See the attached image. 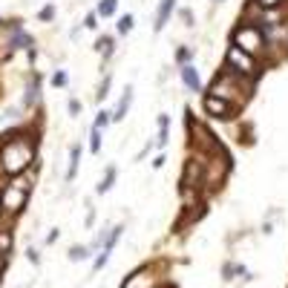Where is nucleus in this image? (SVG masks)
I'll return each mask as SVG.
<instances>
[{"label": "nucleus", "instance_id": "1", "mask_svg": "<svg viewBox=\"0 0 288 288\" xmlns=\"http://www.w3.org/2000/svg\"><path fill=\"white\" fill-rule=\"evenodd\" d=\"M32 161H35V141L29 136H9L3 141V147H0V167L9 176L23 173Z\"/></svg>", "mask_w": 288, "mask_h": 288}, {"label": "nucleus", "instance_id": "2", "mask_svg": "<svg viewBox=\"0 0 288 288\" xmlns=\"http://www.w3.org/2000/svg\"><path fill=\"white\" fill-rule=\"evenodd\" d=\"M268 43H271V41L265 38V32H262V29H259L257 23H251L248 17H242V21H239L237 26L230 29V46H239V49L251 52L254 58L262 55Z\"/></svg>", "mask_w": 288, "mask_h": 288}, {"label": "nucleus", "instance_id": "3", "mask_svg": "<svg viewBox=\"0 0 288 288\" xmlns=\"http://www.w3.org/2000/svg\"><path fill=\"white\" fill-rule=\"evenodd\" d=\"M225 66H228L230 72L242 75V78H251V81H257L259 75H262L259 58H254L251 52L239 49V46H228V52H225Z\"/></svg>", "mask_w": 288, "mask_h": 288}, {"label": "nucleus", "instance_id": "4", "mask_svg": "<svg viewBox=\"0 0 288 288\" xmlns=\"http://www.w3.org/2000/svg\"><path fill=\"white\" fill-rule=\"evenodd\" d=\"M26 199H29V185L21 182V179H14L12 185L3 187V193H0V208L6 210V213H21Z\"/></svg>", "mask_w": 288, "mask_h": 288}, {"label": "nucleus", "instance_id": "5", "mask_svg": "<svg viewBox=\"0 0 288 288\" xmlns=\"http://www.w3.org/2000/svg\"><path fill=\"white\" fill-rule=\"evenodd\" d=\"M202 107H205V113H208L210 118H219V121H230V118H233V113H239L237 104H230V101L219 98V95H213V93L205 95Z\"/></svg>", "mask_w": 288, "mask_h": 288}, {"label": "nucleus", "instance_id": "6", "mask_svg": "<svg viewBox=\"0 0 288 288\" xmlns=\"http://www.w3.org/2000/svg\"><path fill=\"white\" fill-rule=\"evenodd\" d=\"M121 233H124V228L121 225H115V228H110V237H107V242H104V248L98 251V257H95V271H101V268L107 265V259H110V254H113V248H115V242L121 239Z\"/></svg>", "mask_w": 288, "mask_h": 288}, {"label": "nucleus", "instance_id": "7", "mask_svg": "<svg viewBox=\"0 0 288 288\" xmlns=\"http://www.w3.org/2000/svg\"><path fill=\"white\" fill-rule=\"evenodd\" d=\"M173 12H176V0H158V9H156V17H153V32H165V26L170 23Z\"/></svg>", "mask_w": 288, "mask_h": 288}, {"label": "nucleus", "instance_id": "8", "mask_svg": "<svg viewBox=\"0 0 288 288\" xmlns=\"http://www.w3.org/2000/svg\"><path fill=\"white\" fill-rule=\"evenodd\" d=\"M179 78L190 93H202V78H199V72H196L193 64H182L179 66Z\"/></svg>", "mask_w": 288, "mask_h": 288}, {"label": "nucleus", "instance_id": "9", "mask_svg": "<svg viewBox=\"0 0 288 288\" xmlns=\"http://www.w3.org/2000/svg\"><path fill=\"white\" fill-rule=\"evenodd\" d=\"M130 107H133V84L124 86L121 98H118V104H115V110H113V121H124L127 113H130Z\"/></svg>", "mask_w": 288, "mask_h": 288}, {"label": "nucleus", "instance_id": "10", "mask_svg": "<svg viewBox=\"0 0 288 288\" xmlns=\"http://www.w3.org/2000/svg\"><path fill=\"white\" fill-rule=\"evenodd\" d=\"M156 124H158V136H156V150H165V147H167V138H170V115H167V113H158Z\"/></svg>", "mask_w": 288, "mask_h": 288}, {"label": "nucleus", "instance_id": "11", "mask_svg": "<svg viewBox=\"0 0 288 288\" xmlns=\"http://www.w3.org/2000/svg\"><path fill=\"white\" fill-rule=\"evenodd\" d=\"M6 46L9 49H29V46H32V38H29L21 26H12V35H9Z\"/></svg>", "mask_w": 288, "mask_h": 288}, {"label": "nucleus", "instance_id": "12", "mask_svg": "<svg viewBox=\"0 0 288 288\" xmlns=\"http://www.w3.org/2000/svg\"><path fill=\"white\" fill-rule=\"evenodd\" d=\"M78 165H81V144H72V147H69V167H66V182L75 179Z\"/></svg>", "mask_w": 288, "mask_h": 288}, {"label": "nucleus", "instance_id": "13", "mask_svg": "<svg viewBox=\"0 0 288 288\" xmlns=\"http://www.w3.org/2000/svg\"><path fill=\"white\" fill-rule=\"evenodd\" d=\"M121 288H150V274H147V271H136V274H130L127 282H124Z\"/></svg>", "mask_w": 288, "mask_h": 288}, {"label": "nucleus", "instance_id": "14", "mask_svg": "<svg viewBox=\"0 0 288 288\" xmlns=\"http://www.w3.org/2000/svg\"><path fill=\"white\" fill-rule=\"evenodd\" d=\"M38 98H41V78H38V75H32V84L26 86V98H23V104H26V107H32V104H38Z\"/></svg>", "mask_w": 288, "mask_h": 288}, {"label": "nucleus", "instance_id": "15", "mask_svg": "<svg viewBox=\"0 0 288 288\" xmlns=\"http://www.w3.org/2000/svg\"><path fill=\"white\" fill-rule=\"evenodd\" d=\"M113 46H115V38L113 35H101L98 41H95V52H101L104 58L113 55Z\"/></svg>", "mask_w": 288, "mask_h": 288}, {"label": "nucleus", "instance_id": "16", "mask_svg": "<svg viewBox=\"0 0 288 288\" xmlns=\"http://www.w3.org/2000/svg\"><path fill=\"white\" fill-rule=\"evenodd\" d=\"M113 185H115V167H107V173H104V179L98 182V196H104V193H110L113 190Z\"/></svg>", "mask_w": 288, "mask_h": 288}, {"label": "nucleus", "instance_id": "17", "mask_svg": "<svg viewBox=\"0 0 288 288\" xmlns=\"http://www.w3.org/2000/svg\"><path fill=\"white\" fill-rule=\"evenodd\" d=\"M133 23H136V17H133V14H121V17H118V23H115V32H118L121 38H127L130 32H133Z\"/></svg>", "mask_w": 288, "mask_h": 288}, {"label": "nucleus", "instance_id": "18", "mask_svg": "<svg viewBox=\"0 0 288 288\" xmlns=\"http://www.w3.org/2000/svg\"><path fill=\"white\" fill-rule=\"evenodd\" d=\"M193 58H196V49H193V46H179V49H176V66L193 64Z\"/></svg>", "mask_w": 288, "mask_h": 288}, {"label": "nucleus", "instance_id": "19", "mask_svg": "<svg viewBox=\"0 0 288 288\" xmlns=\"http://www.w3.org/2000/svg\"><path fill=\"white\" fill-rule=\"evenodd\" d=\"M95 12H98V17H113L118 12V0H101Z\"/></svg>", "mask_w": 288, "mask_h": 288}, {"label": "nucleus", "instance_id": "20", "mask_svg": "<svg viewBox=\"0 0 288 288\" xmlns=\"http://www.w3.org/2000/svg\"><path fill=\"white\" fill-rule=\"evenodd\" d=\"M101 144H104V130L93 127V130H89V150H93L95 156L101 153Z\"/></svg>", "mask_w": 288, "mask_h": 288}, {"label": "nucleus", "instance_id": "21", "mask_svg": "<svg viewBox=\"0 0 288 288\" xmlns=\"http://www.w3.org/2000/svg\"><path fill=\"white\" fill-rule=\"evenodd\" d=\"M89 254H93L89 245H72V248H69V259H72V262H81V259H86Z\"/></svg>", "mask_w": 288, "mask_h": 288}, {"label": "nucleus", "instance_id": "22", "mask_svg": "<svg viewBox=\"0 0 288 288\" xmlns=\"http://www.w3.org/2000/svg\"><path fill=\"white\" fill-rule=\"evenodd\" d=\"M110 84H113V78H110V72H107V75L101 78V84H98V93H95V98H98V101H104L110 95Z\"/></svg>", "mask_w": 288, "mask_h": 288}, {"label": "nucleus", "instance_id": "23", "mask_svg": "<svg viewBox=\"0 0 288 288\" xmlns=\"http://www.w3.org/2000/svg\"><path fill=\"white\" fill-rule=\"evenodd\" d=\"M110 121H113V113H110V110H101V113H98V118H95V121H93V127L104 130Z\"/></svg>", "mask_w": 288, "mask_h": 288}, {"label": "nucleus", "instance_id": "24", "mask_svg": "<svg viewBox=\"0 0 288 288\" xmlns=\"http://www.w3.org/2000/svg\"><path fill=\"white\" fill-rule=\"evenodd\" d=\"M285 0H254V6L257 9H265V12H274L277 6H282Z\"/></svg>", "mask_w": 288, "mask_h": 288}, {"label": "nucleus", "instance_id": "25", "mask_svg": "<svg viewBox=\"0 0 288 288\" xmlns=\"http://www.w3.org/2000/svg\"><path fill=\"white\" fill-rule=\"evenodd\" d=\"M38 17H41L43 23H46V21H52V17H55V6H52V3H49V6H43L41 12H38Z\"/></svg>", "mask_w": 288, "mask_h": 288}, {"label": "nucleus", "instance_id": "26", "mask_svg": "<svg viewBox=\"0 0 288 288\" xmlns=\"http://www.w3.org/2000/svg\"><path fill=\"white\" fill-rule=\"evenodd\" d=\"M84 26L86 29H98V12H89V14H86V17H84Z\"/></svg>", "mask_w": 288, "mask_h": 288}, {"label": "nucleus", "instance_id": "27", "mask_svg": "<svg viewBox=\"0 0 288 288\" xmlns=\"http://www.w3.org/2000/svg\"><path fill=\"white\" fill-rule=\"evenodd\" d=\"M66 107H69V115H72V118H78V115H81V101H78V98H69V104H66Z\"/></svg>", "mask_w": 288, "mask_h": 288}, {"label": "nucleus", "instance_id": "28", "mask_svg": "<svg viewBox=\"0 0 288 288\" xmlns=\"http://www.w3.org/2000/svg\"><path fill=\"white\" fill-rule=\"evenodd\" d=\"M179 17H182V21H185V26H193V21H196L190 9H179Z\"/></svg>", "mask_w": 288, "mask_h": 288}, {"label": "nucleus", "instance_id": "29", "mask_svg": "<svg viewBox=\"0 0 288 288\" xmlns=\"http://www.w3.org/2000/svg\"><path fill=\"white\" fill-rule=\"evenodd\" d=\"M52 84H55V86H66V72H55V75H52Z\"/></svg>", "mask_w": 288, "mask_h": 288}, {"label": "nucleus", "instance_id": "30", "mask_svg": "<svg viewBox=\"0 0 288 288\" xmlns=\"http://www.w3.org/2000/svg\"><path fill=\"white\" fill-rule=\"evenodd\" d=\"M9 242H12V237H9V233H0V248H3V251H9Z\"/></svg>", "mask_w": 288, "mask_h": 288}, {"label": "nucleus", "instance_id": "31", "mask_svg": "<svg viewBox=\"0 0 288 288\" xmlns=\"http://www.w3.org/2000/svg\"><path fill=\"white\" fill-rule=\"evenodd\" d=\"M165 161H167L165 156H156V161H153V167H165Z\"/></svg>", "mask_w": 288, "mask_h": 288}, {"label": "nucleus", "instance_id": "32", "mask_svg": "<svg viewBox=\"0 0 288 288\" xmlns=\"http://www.w3.org/2000/svg\"><path fill=\"white\" fill-rule=\"evenodd\" d=\"M210 3H225V0H210Z\"/></svg>", "mask_w": 288, "mask_h": 288}]
</instances>
